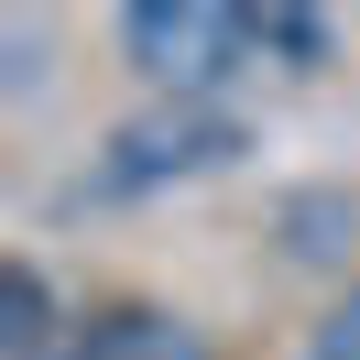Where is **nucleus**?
Returning a JSON list of instances; mask_svg holds the SVG:
<instances>
[{
    "instance_id": "6",
    "label": "nucleus",
    "mask_w": 360,
    "mask_h": 360,
    "mask_svg": "<svg viewBox=\"0 0 360 360\" xmlns=\"http://www.w3.org/2000/svg\"><path fill=\"white\" fill-rule=\"evenodd\" d=\"M306 360H360V295L328 316V328H316V349H306Z\"/></svg>"
},
{
    "instance_id": "2",
    "label": "nucleus",
    "mask_w": 360,
    "mask_h": 360,
    "mask_svg": "<svg viewBox=\"0 0 360 360\" xmlns=\"http://www.w3.org/2000/svg\"><path fill=\"white\" fill-rule=\"evenodd\" d=\"M229 153H240V120L186 98V110H153V120H131V131H110L98 186H175V175H219Z\"/></svg>"
},
{
    "instance_id": "3",
    "label": "nucleus",
    "mask_w": 360,
    "mask_h": 360,
    "mask_svg": "<svg viewBox=\"0 0 360 360\" xmlns=\"http://www.w3.org/2000/svg\"><path fill=\"white\" fill-rule=\"evenodd\" d=\"M55 360H207V338L186 316H164V306H98Z\"/></svg>"
},
{
    "instance_id": "4",
    "label": "nucleus",
    "mask_w": 360,
    "mask_h": 360,
    "mask_svg": "<svg viewBox=\"0 0 360 360\" xmlns=\"http://www.w3.org/2000/svg\"><path fill=\"white\" fill-rule=\"evenodd\" d=\"M0 295H11L0 360H55V295H44V273H33V262H11V273H0Z\"/></svg>"
},
{
    "instance_id": "5",
    "label": "nucleus",
    "mask_w": 360,
    "mask_h": 360,
    "mask_svg": "<svg viewBox=\"0 0 360 360\" xmlns=\"http://www.w3.org/2000/svg\"><path fill=\"white\" fill-rule=\"evenodd\" d=\"M262 44L295 55V66H328V22H316V11H262Z\"/></svg>"
},
{
    "instance_id": "1",
    "label": "nucleus",
    "mask_w": 360,
    "mask_h": 360,
    "mask_svg": "<svg viewBox=\"0 0 360 360\" xmlns=\"http://www.w3.org/2000/svg\"><path fill=\"white\" fill-rule=\"evenodd\" d=\"M120 44L142 77L164 88H219L240 77V55L262 44V11H229V0H131L120 11Z\"/></svg>"
}]
</instances>
